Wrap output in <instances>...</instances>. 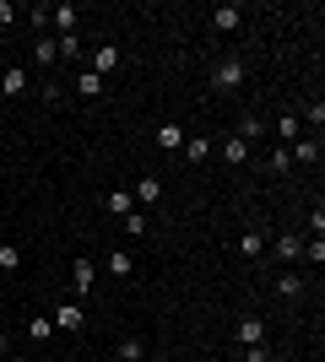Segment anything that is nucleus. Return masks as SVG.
<instances>
[{
    "mask_svg": "<svg viewBox=\"0 0 325 362\" xmlns=\"http://www.w3.org/2000/svg\"><path fill=\"white\" fill-rule=\"evenodd\" d=\"M244 81H249V65H244V60H233V54H228V60L212 65V87H217V92H239Z\"/></svg>",
    "mask_w": 325,
    "mask_h": 362,
    "instance_id": "f257e3e1",
    "label": "nucleus"
},
{
    "mask_svg": "<svg viewBox=\"0 0 325 362\" xmlns=\"http://www.w3.org/2000/svg\"><path fill=\"white\" fill-rule=\"evenodd\" d=\"M28 92H33V76L22 71V65H6V71H0V98L16 103V98H28Z\"/></svg>",
    "mask_w": 325,
    "mask_h": 362,
    "instance_id": "f03ea898",
    "label": "nucleus"
},
{
    "mask_svg": "<svg viewBox=\"0 0 325 362\" xmlns=\"http://www.w3.org/2000/svg\"><path fill=\"white\" fill-rule=\"evenodd\" d=\"M233 341H239V346H261V341H266V319H261V314H239Z\"/></svg>",
    "mask_w": 325,
    "mask_h": 362,
    "instance_id": "7ed1b4c3",
    "label": "nucleus"
},
{
    "mask_svg": "<svg viewBox=\"0 0 325 362\" xmlns=\"http://www.w3.org/2000/svg\"><path fill=\"white\" fill-rule=\"evenodd\" d=\"M55 330H87V308L81 303H55Z\"/></svg>",
    "mask_w": 325,
    "mask_h": 362,
    "instance_id": "20e7f679",
    "label": "nucleus"
},
{
    "mask_svg": "<svg viewBox=\"0 0 325 362\" xmlns=\"http://www.w3.org/2000/svg\"><path fill=\"white\" fill-rule=\"evenodd\" d=\"M76 22H81V6H71V0H60V6H49V28L60 33H76Z\"/></svg>",
    "mask_w": 325,
    "mask_h": 362,
    "instance_id": "39448f33",
    "label": "nucleus"
},
{
    "mask_svg": "<svg viewBox=\"0 0 325 362\" xmlns=\"http://www.w3.org/2000/svg\"><path fill=\"white\" fill-rule=\"evenodd\" d=\"M212 151H217V157H222L228 168H244V163H249V151H255V146H244L239 136H228V141H212Z\"/></svg>",
    "mask_w": 325,
    "mask_h": 362,
    "instance_id": "423d86ee",
    "label": "nucleus"
},
{
    "mask_svg": "<svg viewBox=\"0 0 325 362\" xmlns=\"http://www.w3.org/2000/svg\"><path fill=\"white\" fill-rule=\"evenodd\" d=\"M71 287H76V298H87V292L98 287V265L93 259H71Z\"/></svg>",
    "mask_w": 325,
    "mask_h": 362,
    "instance_id": "0eeeda50",
    "label": "nucleus"
},
{
    "mask_svg": "<svg viewBox=\"0 0 325 362\" xmlns=\"http://www.w3.org/2000/svg\"><path fill=\"white\" fill-rule=\"evenodd\" d=\"M130 200H136V211H147V206H157V200H163V179H152V173H147V179H141V184H130Z\"/></svg>",
    "mask_w": 325,
    "mask_h": 362,
    "instance_id": "6e6552de",
    "label": "nucleus"
},
{
    "mask_svg": "<svg viewBox=\"0 0 325 362\" xmlns=\"http://www.w3.org/2000/svg\"><path fill=\"white\" fill-rule=\"evenodd\" d=\"M287 157H293V168H314V163H320V141H314V136H298L293 146H287Z\"/></svg>",
    "mask_w": 325,
    "mask_h": 362,
    "instance_id": "1a4fd4ad",
    "label": "nucleus"
},
{
    "mask_svg": "<svg viewBox=\"0 0 325 362\" xmlns=\"http://www.w3.org/2000/svg\"><path fill=\"white\" fill-rule=\"evenodd\" d=\"M271 255H277L282 265H293V259H304V238H298V233H277V243H271Z\"/></svg>",
    "mask_w": 325,
    "mask_h": 362,
    "instance_id": "9d476101",
    "label": "nucleus"
},
{
    "mask_svg": "<svg viewBox=\"0 0 325 362\" xmlns=\"http://www.w3.org/2000/svg\"><path fill=\"white\" fill-rule=\"evenodd\" d=\"M103 211L114 216V222H120V216H130V211H136V200H130V184H125V189H108V195H103Z\"/></svg>",
    "mask_w": 325,
    "mask_h": 362,
    "instance_id": "9b49d317",
    "label": "nucleus"
},
{
    "mask_svg": "<svg viewBox=\"0 0 325 362\" xmlns=\"http://www.w3.org/2000/svg\"><path fill=\"white\" fill-rule=\"evenodd\" d=\"M239 22H244V6H233V0L212 11V28H217V33H239Z\"/></svg>",
    "mask_w": 325,
    "mask_h": 362,
    "instance_id": "f8f14e48",
    "label": "nucleus"
},
{
    "mask_svg": "<svg viewBox=\"0 0 325 362\" xmlns=\"http://www.w3.org/2000/svg\"><path fill=\"white\" fill-rule=\"evenodd\" d=\"M87 71H98V76L108 81V71H120V49H114V44H98V49H93V65H87Z\"/></svg>",
    "mask_w": 325,
    "mask_h": 362,
    "instance_id": "ddd939ff",
    "label": "nucleus"
},
{
    "mask_svg": "<svg viewBox=\"0 0 325 362\" xmlns=\"http://www.w3.org/2000/svg\"><path fill=\"white\" fill-rule=\"evenodd\" d=\"M103 271H108V276H136V255H130V249H108Z\"/></svg>",
    "mask_w": 325,
    "mask_h": 362,
    "instance_id": "4468645a",
    "label": "nucleus"
},
{
    "mask_svg": "<svg viewBox=\"0 0 325 362\" xmlns=\"http://www.w3.org/2000/svg\"><path fill=\"white\" fill-rule=\"evenodd\" d=\"M239 141H244V146L266 141V119H261V114H244V119H239Z\"/></svg>",
    "mask_w": 325,
    "mask_h": 362,
    "instance_id": "2eb2a0df",
    "label": "nucleus"
},
{
    "mask_svg": "<svg viewBox=\"0 0 325 362\" xmlns=\"http://www.w3.org/2000/svg\"><path fill=\"white\" fill-rule=\"evenodd\" d=\"M157 146H163V151H179V146H185V124H157Z\"/></svg>",
    "mask_w": 325,
    "mask_h": 362,
    "instance_id": "dca6fc26",
    "label": "nucleus"
},
{
    "mask_svg": "<svg viewBox=\"0 0 325 362\" xmlns=\"http://www.w3.org/2000/svg\"><path fill=\"white\" fill-rule=\"evenodd\" d=\"M239 255H244V259H261L266 255V233H255V227L239 233Z\"/></svg>",
    "mask_w": 325,
    "mask_h": 362,
    "instance_id": "f3484780",
    "label": "nucleus"
},
{
    "mask_svg": "<svg viewBox=\"0 0 325 362\" xmlns=\"http://www.w3.org/2000/svg\"><path fill=\"white\" fill-rule=\"evenodd\" d=\"M179 151H185V163H206V157H212V136H190Z\"/></svg>",
    "mask_w": 325,
    "mask_h": 362,
    "instance_id": "a211bd4d",
    "label": "nucleus"
},
{
    "mask_svg": "<svg viewBox=\"0 0 325 362\" xmlns=\"http://www.w3.org/2000/svg\"><path fill=\"white\" fill-rule=\"evenodd\" d=\"M103 87H108V81H103L98 71H81V76H76V92H81V98H103Z\"/></svg>",
    "mask_w": 325,
    "mask_h": 362,
    "instance_id": "6ab92c4d",
    "label": "nucleus"
},
{
    "mask_svg": "<svg viewBox=\"0 0 325 362\" xmlns=\"http://www.w3.org/2000/svg\"><path fill=\"white\" fill-rule=\"evenodd\" d=\"M55 60H60V54H55V38H49V33L33 38V65H55Z\"/></svg>",
    "mask_w": 325,
    "mask_h": 362,
    "instance_id": "aec40b11",
    "label": "nucleus"
},
{
    "mask_svg": "<svg viewBox=\"0 0 325 362\" xmlns=\"http://www.w3.org/2000/svg\"><path fill=\"white\" fill-rule=\"evenodd\" d=\"M266 168H271L277 179H287V173H293V157H287V146H271V157H266Z\"/></svg>",
    "mask_w": 325,
    "mask_h": 362,
    "instance_id": "412c9836",
    "label": "nucleus"
},
{
    "mask_svg": "<svg viewBox=\"0 0 325 362\" xmlns=\"http://www.w3.org/2000/svg\"><path fill=\"white\" fill-rule=\"evenodd\" d=\"M277 136H282V146H293V141L304 136V124H298V114H282V119H277Z\"/></svg>",
    "mask_w": 325,
    "mask_h": 362,
    "instance_id": "4be33fe9",
    "label": "nucleus"
},
{
    "mask_svg": "<svg viewBox=\"0 0 325 362\" xmlns=\"http://www.w3.org/2000/svg\"><path fill=\"white\" fill-rule=\"evenodd\" d=\"M277 298H304V276H277Z\"/></svg>",
    "mask_w": 325,
    "mask_h": 362,
    "instance_id": "5701e85b",
    "label": "nucleus"
},
{
    "mask_svg": "<svg viewBox=\"0 0 325 362\" xmlns=\"http://www.w3.org/2000/svg\"><path fill=\"white\" fill-rule=\"evenodd\" d=\"M0 271H22V249H16V243H0Z\"/></svg>",
    "mask_w": 325,
    "mask_h": 362,
    "instance_id": "b1692460",
    "label": "nucleus"
},
{
    "mask_svg": "<svg viewBox=\"0 0 325 362\" xmlns=\"http://www.w3.org/2000/svg\"><path fill=\"white\" fill-rule=\"evenodd\" d=\"M55 54H60V60H76V54H81V38H76V33L55 38Z\"/></svg>",
    "mask_w": 325,
    "mask_h": 362,
    "instance_id": "393cba45",
    "label": "nucleus"
},
{
    "mask_svg": "<svg viewBox=\"0 0 325 362\" xmlns=\"http://www.w3.org/2000/svg\"><path fill=\"white\" fill-rule=\"evenodd\" d=\"M114 357H120V362H141V335H125Z\"/></svg>",
    "mask_w": 325,
    "mask_h": 362,
    "instance_id": "a878e982",
    "label": "nucleus"
},
{
    "mask_svg": "<svg viewBox=\"0 0 325 362\" xmlns=\"http://www.w3.org/2000/svg\"><path fill=\"white\" fill-rule=\"evenodd\" d=\"M120 227L130 233V238H141V233H147V211H130V216H120Z\"/></svg>",
    "mask_w": 325,
    "mask_h": 362,
    "instance_id": "bb28decb",
    "label": "nucleus"
},
{
    "mask_svg": "<svg viewBox=\"0 0 325 362\" xmlns=\"http://www.w3.org/2000/svg\"><path fill=\"white\" fill-rule=\"evenodd\" d=\"M239 362H271V346H266V341L261 346H239Z\"/></svg>",
    "mask_w": 325,
    "mask_h": 362,
    "instance_id": "cd10ccee",
    "label": "nucleus"
},
{
    "mask_svg": "<svg viewBox=\"0 0 325 362\" xmlns=\"http://www.w3.org/2000/svg\"><path fill=\"white\" fill-rule=\"evenodd\" d=\"M28 335L33 341H49V335H55V319H28Z\"/></svg>",
    "mask_w": 325,
    "mask_h": 362,
    "instance_id": "c85d7f7f",
    "label": "nucleus"
},
{
    "mask_svg": "<svg viewBox=\"0 0 325 362\" xmlns=\"http://www.w3.org/2000/svg\"><path fill=\"white\" fill-rule=\"evenodd\" d=\"M304 259H314V265H320V259H325V238H304Z\"/></svg>",
    "mask_w": 325,
    "mask_h": 362,
    "instance_id": "c756f323",
    "label": "nucleus"
},
{
    "mask_svg": "<svg viewBox=\"0 0 325 362\" xmlns=\"http://www.w3.org/2000/svg\"><path fill=\"white\" fill-rule=\"evenodd\" d=\"M304 119H309V124H314V130H320V124H325V103H320V98H314V103H309V108H304Z\"/></svg>",
    "mask_w": 325,
    "mask_h": 362,
    "instance_id": "7c9ffc66",
    "label": "nucleus"
},
{
    "mask_svg": "<svg viewBox=\"0 0 325 362\" xmlns=\"http://www.w3.org/2000/svg\"><path fill=\"white\" fill-rule=\"evenodd\" d=\"M11 22H16V6H11V0H0V28H11Z\"/></svg>",
    "mask_w": 325,
    "mask_h": 362,
    "instance_id": "2f4dec72",
    "label": "nucleus"
},
{
    "mask_svg": "<svg viewBox=\"0 0 325 362\" xmlns=\"http://www.w3.org/2000/svg\"><path fill=\"white\" fill-rule=\"evenodd\" d=\"M0 357H6V330H0Z\"/></svg>",
    "mask_w": 325,
    "mask_h": 362,
    "instance_id": "473e14b6",
    "label": "nucleus"
},
{
    "mask_svg": "<svg viewBox=\"0 0 325 362\" xmlns=\"http://www.w3.org/2000/svg\"><path fill=\"white\" fill-rule=\"evenodd\" d=\"M0 146H6V124H0Z\"/></svg>",
    "mask_w": 325,
    "mask_h": 362,
    "instance_id": "72a5a7b5",
    "label": "nucleus"
},
{
    "mask_svg": "<svg viewBox=\"0 0 325 362\" xmlns=\"http://www.w3.org/2000/svg\"><path fill=\"white\" fill-rule=\"evenodd\" d=\"M108 362H120V357H108Z\"/></svg>",
    "mask_w": 325,
    "mask_h": 362,
    "instance_id": "f704fd0d",
    "label": "nucleus"
},
{
    "mask_svg": "<svg viewBox=\"0 0 325 362\" xmlns=\"http://www.w3.org/2000/svg\"><path fill=\"white\" fill-rule=\"evenodd\" d=\"M0 362H6V357H0Z\"/></svg>",
    "mask_w": 325,
    "mask_h": 362,
    "instance_id": "c9c22d12",
    "label": "nucleus"
}]
</instances>
